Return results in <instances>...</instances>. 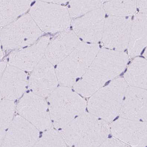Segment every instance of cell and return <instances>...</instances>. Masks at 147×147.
Masks as SVG:
<instances>
[{
	"label": "cell",
	"mask_w": 147,
	"mask_h": 147,
	"mask_svg": "<svg viewBox=\"0 0 147 147\" xmlns=\"http://www.w3.org/2000/svg\"><path fill=\"white\" fill-rule=\"evenodd\" d=\"M7 66V63L6 62H0V80Z\"/></svg>",
	"instance_id": "obj_20"
},
{
	"label": "cell",
	"mask_w": 147,
	"mask_h": 147,
	"mask_svg": "<svg viewBox=\"0 0 147 147\" xmlns=\"http://www.w3.org/2000/svg\"><path fill=\"white\" fill-rule=\"evenodd\" d=\"M100 49L97 44L80 42L71 54L58 64L55 71L59 83L68 81L82 66L88 65L93 62Z\"/></svg>",
	"instance_id": "obj_4"
},
{
	"label": "cell",
	"mask_w": 147,
	"mask_h": 147,
	"mask_svg": "<svg viewBox=\"0 0 147 147\" xmlns=\"http://www.w3.org/2000/svg\"><path fill=\"white\" fill-rule=\"evenodd\" d=\"M111 81V80H109V81H107V82H106L105 83V86H104V87H105V86H107L109 85V84H110V83Z\"/></svg>",
	"instance_id": "obj_22"
},
{
	"label": "cell",
	"mask_w": 147,
	"mask_h": 147,
	"mask_svg": "<svg viewBox=\"0 0 147 147\" xmlns=\"http://www.w3.org/2000/svg\"><path fill=\"white\" fill-rule=\"evenodd\" d=\"M39 130L20 115L13 119L2 147H32L38 140Z\"/></svg>",
	"instance_id": "obj_7"
},
{
	"label": "cell",
	"mask_w": 147,
	"mask_h": 147,
	"mask_svg": "<svg viewBox=\"0 0 147 147\" xmlns=\"http://www.w3.org/2000/svg\"><path fill=\"white\" fill-rule=\"evenodd\" d=\"M2 94L1 93V91H0V102L2 101Z\"/></svg>",
	"instance_id": "obj_23"
},
{
	"label": "cell",
	"mask_w": 147,
	"mask_h": 147,
	"mask_svg": "<svg viewBox=\"0 0 147 147\" xmlns=\"http://www.w3.org/2000/svg\"><path fill=\"white\" fill-rule=\"evenodd\" d=\"M112 138V136L110 134H109V136H108V138L111 139V138Z\"/></svg>",
	"instance_id": "obj_27"
},
{
	"label": "cell",
	"mask_w": 147,
	"mask_h": 147,
	"mask_svg": "<svg viewBox=\"0 0 147 147\" xmlns=\"http://www.w3.org/2000/svg\"><path fill=\"white\" fill-rule=\"evenodd\" d=\"M40 1L60 5L66 3V2H68L70 0H40Z\"/></svg>",
	"instance_id": "obj_19"
},
{
	"label": "cell",
	"mask_w": 147,
	"mask_h": 147,
	"mask_svg": "<svg viewBox=\"0 0 147 147\" xmlns=\"http://www.w3.org/2000/svg\"><path fill=\"white\" fill-rule=\"evenodd\" d=\"M124 75V72H122L121 74H120V75H119V76H123V75Z\"/></svg>",
	"instance_id": "obj_28"
},
{
	"label": "cell",
	"mask_w": 147,
	"mask_h": 147,
	"mask_svg": "<svg viewBox=\"0 0 147 147\" xmlns=\"http://www.w3.org/2000/svg\"><path fill=\"white\" fill-rule=\"evenodd\" d=\"M86 111L87 113H89V112H88V108H87V107L86 108Z\"/></svg>",
	"instance_id": "obj_29"
},
{
	"label": "cell",
	"mask_w": 147,
	"mask_h": 147,
	"mask_svg": "<svg viewBox=\"0 0 147 147\" xmlns=\"http://www.w3.org/2000/svg\"><path fill=\"white\" fill-rule=\"evenodd\" d=\"M29 15L41 30L47 33L62 32L71 24L68 9L57 4L37 1L31 8Z\"/></svg>",
	"instance_id": "obj_2"
},
{
	"label": "cell",
	"mask_w": 147,
	"mask_h": 147,
	"mask_svg": "<svg viewBox=\"0 0 147 147\" xmlns=\"http://www.w3.org/2000/svg\"><path fill=\"white\" fill-rule=\"evenodd\" d=\"M137 7L140 12L146 13L147 0H137Z\"/></svg>",
	"instance_id": "obj_18"
},
{
	"label": "cell",
	"mask_w": 147,
	"mask_h": 147,
	"mask_svg": "<svg viewBox=\"0 0 147 147\" xmlns=\"http://www.w3.org/2000/svg\"><path fill=\"white\" fill-rule=\"evenodd\" d=\"M147 15L139 13L132 20L127 49L129 56H136L141 53L147 45Z\"/></svg>",
	"instance_id": "obj_12"
},
{
	"label": "cell",
	"mask_w": 147,
	"mask_h": 147,
	"mask_svg": "<svg viewBox=\"0 0 147 147\" xmlns=\"http://www.w3.org/2000/svg\"><path fill=\"white\" fill-rule=\"evenodd\" d=\"M28 84V77L25 71L9 65L0 80V91L5 99L13 101L21 97Z\"/></svg>",
	"instance_id": "obj_11"
},
{
	"label": "cell",
	"mask_w": 147,
	"mask_h": 147,
	"mask_svg": "<svg viewBox=\"0 0 147 147\" xmlns=\"http://www.w3.org/2000/svg\"><path fill=\"white\" fill-rule=\"evenodd\" d=\"M16 108L19 115L39 131H45L51 127L49 106L44 97L32 92L26 93L18 102Z\"/></svg>",
	"instance_id": "obj_3"
},
{
	"label": "cell",
	"mask_w": 147,
	"mask_h": 147,
	"mask_svg": "<svg viewBox=\"0 0 147 147\" xmlns=\"http://www.w3.org/2000/svg\"><path fill=\"white\" fill-rule=\"evenodd\" d=\"M101 0H70L68 9L71 18L79 17L102 7Z\"/></svg>",
	"instance_id": "obj_16"
},
{
	"label": "cell",
	"mask_w": 147,
	"mask_h": 147,
	"mask_svg": "<svg viewBox=\"0 0 147 147\" xmlns=\"http://www.w3.org/2000/svg\"><path fill=\"white\" fill-rule=\"evenodd\" d=\"M79 94V95H80V96H81V97H82V98H83V97H82V96L81 95V94Z\"/></svg>",
	"instance_id": "obj_35"
},
{
	"label": "cell",
	"mask_w": 147,
	"mask_h": 147,
	"mask_svg": "<svg viewBox=\"0 0 147 147\" xmlns=\"http://www.w3.org/2000/svg\"><path fill=\"white\" fill-rule=\"evenodd\" d=\"M82 79V78H77L76 79V82H77L79 80H80V79Z\"/></svg>",
	"instance_id": "obj_26"
},
{
	"label": "cell",
	"mask_w": 147,
	"mask_h": 147,
	"mask_svg": "<svg viewBox=\"0 0 147 147\" xmlns=\"http://www.w3.org/2000/svg\"><path fill=\"white\" fill-rule=\"evenodd\" d=\"M16 109L13 101L5 99L0 102V146L13 119Z\"/></svg>",
	"instance_id": "obj_15"
},
{
	"label": "cell",
	"mask_w": 147,
	"mask_h": 147,
	"mask_svg": "<svg viewBox=\"0 0 147 147\" xmlns=\"http://www.w3.org/2000/svg\"><path fill=\"white\" fill-rule=\"evenodd\" d=\"M31 2L29 0H0V27L7 25L25 13Z\"/></svg>",
	"instance_id": "obj_13"
},
{
	"label": "cell",
	"mask_w": 147,
	"mask_h": 147,
	"mask_svg": "<svg viewBox=\"0 0 147 147\" xmlns=\"http://www.w3.org/2000/svg\"><path fill=\"white\" fill-rule=\"evenodd\" d=\"M0 31V41L5 50L19 49L37 41L42 32L30 15H25Z\"/></svg>",
	"instance_id": "obj_1"
},
{
	"label": "cell",
	"mask_w": 147,
	"mask_h": 147,
	"mask_svg": "<svg viewBox=\"0 0 147 147\" xmlns=\"http://www.w3.org/2000/svg\"><path fill=\"white\" fill-rule=\"evenodd\" d=\"M140 122H143V120H142V119H140Z\"/></svg>",
	"instance_id": "obj_32"
},
{
	"label": "cell",
	"mask_w": 147,
	"mask_h": 147,
	"mask_svg": "<svg viewBox=\"0 0 147 147\" xmlns=\"http://www.w3.org/2000/svg\"><path fill=\"white\" fill-rule=\"evenodd\" d=\"M125 97H123V100H125Z\"/></svg>",
	"instance_id": "obj_31"
},
{
	"label": "cell",
	"mask_w": 147,
	"mask_h": 147,
	"mask_svg": "<svg viewBox=\"0 0 147 147\" xmlns=\"http://www.w3.org/2000/svg\"><path fill=\"white\" fill-rule=\"evenodd\" d=\"M63 145L61 137L56 130L51 127L45 131L34 147H58Z\"/></svg>",
	"instance_id": "obj_17"
},
{
	"label": "cell",
	"mask_w": 147,
	"mask_h": 147,
	"mask_svg": "<svg viewBox=\"0 0 147 147\" xmlns=\"http://www.w3.org/2000/svg\"><path fill=\"white\" fill-rule=\"evenodd\" d=\"M50 41L49 36H44L32 45L12 52L9 57V65L24 71H32L44 57Z\"/></svg>",
	"instance_id": "obj_9"
},
{
	"label": "cell",
	"mask_w": 147,
	"mask_h": 147,
	"mask_svg": "<svg viewBox=\"0 0 147 147\" xmlns=\"http://www.w3.org/2000/svg\"><path fill=\"white\" fill-rule=\"evenodd\" d=\"M132 23L129 17L109 16L105 19L101 38L104 46L117 51L127 49Z\"/></svg>",
	"instance_id": "obj_5"
},
{
	"label": "cell",
	"mask_w": 147,
	"mask_h": 147,
	"mask_svg": "<svg viewBox=\"0 0 147 147\" xmlns=\"http://www.w3.org/2000/svg\"><path fill=\"white\" fill-rule=\"evenodd\" d=\"M105 13L109 16L129 17L136 12L137 0H111L102 6Z\"/></svg>",
	"instance_id": "obj_14"
},
{
	"label": "cell",
	"mask_w": 147,
	"mask_h": 147,
	"mask_svg": "<svg viewBox=\"0 0 147 147\" xmlns=\"http://www.w3.org/2000/svg\"><path fill=\"white\" fill-rule=\"evenodd\" d=\"M105 13L102 6L75 18L71 23L74 32L85 42L96 44L102 38Z\"/></svg>",
	"instance_id": "obj_6"
},
{
	"label": "cell",
	"mask_w": 147,
	"mask_h": 147,
	"mask_svg": "<svg viewBox=\"0 0 147 147\" xmlns=\"http://www.w3.org/2000/svg\"><path fill=\"white\" fill-rule=\"evenodd\" d=\"M71 91H72L73 92H75V91L73 89H71Z\"/></svg>",
	"instance_id": "obj_33"
},
{
	"label": "cell",
	"mask_w": 147,
	"mask_h": 147,
	"mask_svg": "<svg viewBox=\"0 0 147 147\" xmlns=\"http://www.w3.org/2000/svg\"><path fill=\"white\" fill-rule=\"evenodd\" d=\"M101 118H98V120H101Z\"/></svg>",
	"instance_id": "obj_34"
},
{
	"label": "cell",
	"mask_w": 147,
	"mask_h": 147,
	"mask_svg": "<svg viewBox=\"0 0 147 147\" xmlns=\"http://www.w3.org/2000/svg\"><path fill=\"white\" fill-rule=\"evenodd\" d=\"M2 47V44L0 41V60L2 59L4 56V53Z\"/></svg>",
	"instance_id": "obj_21"
},
{
	"label": "cell",
	"mask_w": 147,
	"mask_h": 147,
	"mask_svg": "<svg viewBox=\"0 0 147 147\" xmlns=\"http://www.w3.org/2000/svg\"><path fill=\"white\" fill-rule=\"evenodd\" d=\"M29 1H30L31 2V1H34V0H29Z\"/></svg>",
	"instance_id": "obj_36"
},
{
	"label": "cell",
	"mask_w": 147,
	"mask_h": 147,
	"mask_svg": "<svg viewBox=\"0 0 147 147\" xmlns=\"http://www.w3.org/2000/svg\"><path fill=\"white\" fill-rule=\"evenodd\" d=\"M78 117V115L75 116V119H76V118Z\"/></svg>",
	"instance_id": "obj_30"
},
{
	"label": "cell",
	"mask_w": 147,
	"mask_h": 147,
	"mask_svg": "<svg viewBox=\"0 0 147 147\" xmlns=\"http://www.w3.org/2000/svg\"><path fill=\"white\" fill-rule=\"evenodd\" d=\"M111 1V0H101V2L105 3V2H108V1Z\"/></svg>",
	"instance_id": "obj_24"
},
{
	"label": "cell",
	"mask_w": 147,
	"mask_h": 147,
	"mask_svg": "<svg viewBox=\"0 0 147 147\" xmlns=\"http://www.w3.org/2000/svg\"><path fill=\"white\" fill-rule=\"evenodd\" d=\"M32 93L43 97H48L58 85L53 65L44 57L32 70L28 82Z\"/></svg>",
	"instance_id": "obj_8"
},
{
	"label": "cell",
	"mask_w": 147,
	"mask_h": 147,
	"mask_svg": "<svg viewBox=\"0 0 147 147\" xmlns=\"http://www.w3.org/2000/svg\"><path fill=\"white\" fill-rule=\"evenodd\" d=\"M81 42L75 32L68 29L62 31L49 41L44 57L52 64H58Z\"/></svg>",
	"instance_id": "obj_10"
},
{
	"label": "cell",
	"mask_w": 147,
	"mask_h": 147,
	"mask_svg": "<svg viewBox=\"0 0 147 147\" xmlns=\"http://www.w3.org/2000/svg\"><path fill=\"white\" fill-rule=\"evenodd\" d=\"M1 27H0V31H1Z\"/></svg>",
	"instance_id": "obj_37"
},
{
	"label": "cell",
	"mask_w": 147,
	"mask_h": 147,
	"mask_svg": "<svg viewBox=\"0 0 147 147\" xmlns=\"http://www.w3.org/2000/svg\"><path fill=\"white\" fill-rule=\"evenodd\" d=\"M119 116H118L117 117H116L115 118H114V120H113V121H115L116 120H117V119H118V118H119Z\"/></svg>",
	"instance_id": "obj_25"
}]
</instances>
